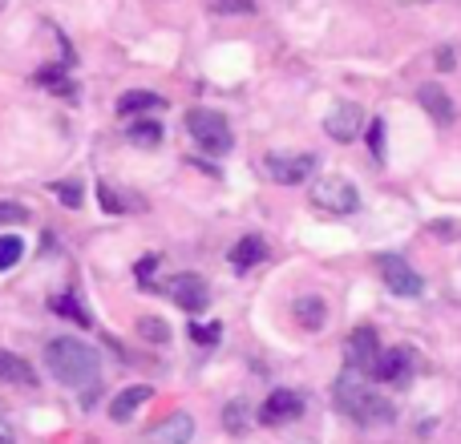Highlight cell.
<instances>
[{"label": "cell", "instance_id": "1f68e13d", "mask_svg": "<svg viewBox=\"0 0 461 444\" xmlns=\"http://www.w3.org/2000/svg\"><path fill=\"white\" fill-rule=\"evenodd\" d=\"M154 262H158V259H154V254H146V259H142V262H138V279H142V283H146V279H150Z\"/></svg>", "mask_w": 461, "mask_h": 444}, {"label": "cell", "instance_id": "484cf974", "mask_svg": "<svg viewBox=\"0 0 461 444\" xmlns=\"http://www.w3.org/2000/svg\"><path fill=\"white\" fill-rule=\"evenodd\" d=\"M53 191H57V202H65L69 210L81 207V186H77V182H57Z\"/></svg>", "mask_w": 461, "mask_h": 444}, {"label": "cell", "instance_id": "f1b7e54d", "mask_svg": "<svg viewBox=\"0 0 461 444\" xmlns=\"http://www.w3.org/2000/svg\"><path fill=\"white\" fill-rule=\"evenodd\" d=\"M223 424H227L230 432H243V404H239V400H235V404H227V413H223Z\"/></svg>", "mask_w": 461, "mask_h": 444}, {"label": "cell", "instance_id": "8992f818", "mask_svg": "<svg viewBox=\"0 0 461 444\" xmlns=\"http://www.w3.org/2000/svg\"><path fill=\"white\" fill-rule=\"evenodd\" d=\"M267 174L276 178L279 186H300L312 178V170H316V158L312 154H267Z\"/></svg>", "mask_w": 461, "mask_h": 444}, {"label": "cell", "instance_id": "83f0119b", "mask_svg": "<svg viewBox=\"0 0 461 444\" xmlns=\"http://www.w3.org/2000/svg\"><path fill=\"white\" fill-rule=\"evenodd\" d=\"M191 340L194 343H215L219 340V327L215 324H191Z\"/></svg>", "mask_w": 461, "mask_h": 444}, {"label": "cell", "instance_id": "cb8c5ba5", "mask_svg": "<svg viewBox=\"0 0 461 444\" xmlns=\"http://www.w3.org/2000/svg\"><path fill=\"white\" fill-rule=\"evenodd\" d=\"M97 202H102V210H110V215H122V210H130V202L122 199L118 191H113V186H97Z\"/></svg>", "mask_w": 461, "mask_h": 444}, {"label": "cell", "instance_id": "4316f807", "mask_svg": "<svg viewBox=\"0 0 461 444\" xmlns=\"http://www.w3.org/2000/svg\"><path fill=\"white\" fill-rule=\"evenodd\" d=\"M5 222H29V210L21 207V202H0V226Z\"/></svg>", "mask_w": 461, "mask_h": 444}, {"label": "cell", "instance_id": "30bf717a", "mask_svg": "<svg viewBox=\"0 0 461 444\" xmlns=\"http://www.w3.org/2000/svg\"><path fill=\"white\" fill-rule=\"evenodd\" d=\"M324 129L336 138V142H357L360 129H365V113H360V105L340 102V105H332V110H328Z\"/></svg>", "mask_w": 461, "mask_h": 444}, {"label": "cell", "instance_id": "4dcf8cb0", "mask_svg": "<svg viewBox=\"0 0 461 444\" xmlns=\"http://www.w3.org/2000/svg\"><path fill=\"white\" fill-rule=\"evenodd\" d=\"M454 57H457V53H454V45H441V49H438V69H441V73L454 69V65H457Z\"/></svg>", "mask_w": 461, "mask_h": 444}, {"label": "cell", "instance_id": "8fae6325", "mask_svg": "<svg viewBox=\"0 0 461 444\" xmlns=\"http://www.w3.org/2000/svg\"><path fill=\"white\" fill-rule=\"evenodd\" d=\"M300 413H303V400L295 396L292 388H276L267 400H263L259 421L263 424H287V421H295Z\"/></svg>", "mask_w": 461, "mask_h": 444}, {"label": "cell", "instance_id": "f546056e", "mask_svg": "<svg viewBox=\"0 0 461 444\" xmlns=\"http://www.w3.org/2000/svg\"><path fill=\"white\" fill-rule=\"evenodd\" d=\"M381 138H384V121H373V126H368V146H373V154L376 158H381Z\"/></svg>", "mask_w": 461, "mask_h": 444}, {"label": "cell", "instance_id": "5bb4252c", "mask_svg": "<svg viewBox=\"0 0 461 444\" xmlns=\"http://www.w3.org/2000/svg\"><path fill=\"white\" fill-rule=\"evenodd\" d=\"M0 384L32 388V384H37V372H32L29 360H21L16 351H5V348H0Z\"/></svg>", "mask_w": 461, "mask_h": 444}, {"label": "cell", "instance_id": "603a6c76", "mask_svg": "<svg viewBox=\"0 0 461 444\" xmlns=\"http://www.w3.org/2000/svg\"><path fill=\"white\" fill-rule=\"evenodd\" d=\"M138 335H142V340H150V343H167L170 340V327L162 324V319L146 315V319H138Z\"/></svg>", "mask_w": 461, "mask_h": 444}, {"label": "cell", "instance_id": "d4e9b609", "mask_svg": "<svg viewBox=\"0 0 461 444\" xmlns=\"http://www.w3.org/2000/svg\"><path fill=\"white\" fill-rule=\"evenodd\" d=\"M211 8L223 16H251L255 13V0H211Z\"/></svg>", "mask_w": 461, "mask_h": 444}, {"label": "cell", "instance_id": "7c38bea8", "mask_svg": "<svg viewBox=\"0 0 461 444\" xmlns=\"http://www.w3.org/2000/svg\"><path fill=\"white\" fill-rule=\"evenodd\" d=\"M191 437H194L191 413H170L167 421L146 432V444H191Z\"/></svg>", "mask_w": 461, "mask_h": 444}, {"label": "cell", "instance_id": "ac0fdd59", "mask_svg": "<svg viewBox=\"0 0 461 444\" xmlns=\"http://www.w3.org/2000/svg\"><path fill=\"white\" fill-rule=\"evenodd\" d=\"M126 138L134 146H146V150H150V146L162 142V126H158V121H150V118H134L126 126Z\"/></svg>", "mask_w": 461, "mask_h": 444}, {"label": "cell", "instance_id": "277c9868", "mask_svg": "<svg viewBox=\"0 0 461 444\" xmlns=\"http://www.w3.org/2000/svg\"><path fill=\"white\" fill-rule=\"evenodd\" d=\"M312 207L328 210V215H352L360 207V194L348 178H324V182L312 191Z\"/></svg>", "mask_w": 461, "mask_h": 444}, {"label": "cell", "instance_id": "d6986e66", "mask_svg": "<svg viewBox=\"0 0 461 444\" xmlns=\"http://www.w3.org/2000/svg\"><path fill=\"white\" fill-rule=\"evenodd\" d=\"M162 97L150 93V89H134V93H122L118 97V113H146V110H158Z\"/></svg>", "mask_w": 461, "mask_h": 444}, {"label": "cell", "instance_id": "7a4b0ae2", "mask_svg": "<svg viewBox=\"0 0 461 444\" xmlns=\"http://www.w3.org/2000/svg\"><path fill=\"white\" fill-rule=\"evenodd\" d=\"M45 364H49V372L65 384V388H86V384H94L97 372H102V356H97L89 343L69 340V335L49 340Z\"/></svg>", "mask_w": 461, "mask_h": 444}, {"label": "cell", "instance_id": "2e32d148", "mask_svg": "<svg viewBox=\"0 0 461 444\" xmlns=\"http://www.w3.org/2000/svg\"><path fill=\"white\" fill-rule=\"evenodd\" d=\"M263 259H267V243H263V235H243L235 246H230V267L235 271H247Z\"/></svg>", "mask_w": 461, "mask_h": 444}, {"label": "cell", "instance_id": "44dd1931", "mask_svg": "<svg viewBox=\"0 0 461 444\" xmlns=\"http://www.w3.org/2000/svg\"><path fill=\"white\" fill-rule=\"evenodd\" d=\"M37 85L53 89L57 97H73V93H77V85L65 77V69H41V73H37Z\"/></svg>", "mask_w": 461, "mask_h": 444}, {"label": "cell", "instance_id": "5b68a950", "mask_svg": "<svg viewBox=\"0 0 461 444\" xmlns=\"http://www.w3.org/2000/svg\"><path fill=\"white\" fill-rule=\"evenodd\" d=\"M417 372V360L409 348H381V360H376L373 376L381 384H393V388H405Z\"/></svg>", "mask_w": 461, "mask_h": 444}, {"label": "cell", "instance_id": "3957f363", "mask_svg": "<svg viewBox=\"0 0 461 444\" xmlns=\"http://www.w3.org/2000/svg\"><path fill=\"white\" fill-rule=\"evenodd\" d=\"M186 129H191V138L199 142V150L211 154V158L230 154V126L219 110H191L186 113Z\"/></svg>", "mask_w": 461, "mask_h": 444}, {"label": "cell", "instance_id": "ba28073f", "mask_svg": "<svg viewBox=\"0 0 461 444\" xmlns=\"http://www.w3.org/2000/svg\"><path fill=\"white\" fill-rule=\"evenodd\" d=\"M162 291H167L183 311H191V315H199V311L211 303V291H207V283H203L199 275H175V279L162 283Z\"/></svg>", "mask_w": 461, "mask_h": 444}, {"label": "cell", "instance_id": "9c48e42d", "mask_svg": "<svg viewBox=\"0 0 461 444\" xmlns=\"http://www.w3.org/2000/svg\"><path fill=\"white\" fill-rule=\"evenodd\" d=\"M344 356H348V368H357V372L373 376L376 360H381V343H376V332H373V327H357V332L348 335V343H344Z\"/></svg>", "mask_w": 461, "mask_h": 444}, {"label": "cell", "instance_id": "9a60e30c", "mask_svg": "<svg viewBox=\"0 0 461 444\" xmlns=\"http://www.w3.org/2000/svg\"><path fill=\"white\" fill-rule=\"evenodd\" d=\"M292 319L303 327V332H320L328 319V303L316 299V295H300V299L292 303Z\"/></svg>", "mask_w": 461, "mask_h": 444}, {"label": "cell", "instance_id": "4fadbf2b", "mask_svg": "<svg viewBox=\"0 0 461 444\" xmlns=\"http://www.w3.org/2000/svg\"><path fill=\"white\" fill-rule=\"evenodd\" d=\"M417 102H421V110L429 113L438 126H454V102H449V93L441 85H421L417 89Z\"/></svg>", "mask_w": 461, "mask_h": 444}, {"label": "cell", "instance_id": "d6a6232c", "mask_svg": "<svg viewBox=\"0 0 461 444\" xmlns=\"http://www.w3.org/2000/svg\"><path fill=\"white\" fill-rule=\"evenodd\" d=\"M0 444H16V429L8 421H0Z\"/></svg>", "mask_w": 461, "mask_h": 444}, {"label": "cell", "instance_id": "e0dca14e", "mask_svg": "<svg viewBox=\"0 0 461 444\" xmlns=\"http://www.w3.org/2000/svg\"><path fill=\"white\" fill-rule=\"evenodd\" d=\"M150 400V388L146 384H138V388H126V392H118L113 396V404H110V421H118V424H126L130 416L138 413V408Z\"/></svg>", "mask_w": 461, "mask_h": 444}, {"label": "cell", "instance_id": "ffe728a7", "mask_svg": "<svg viewBox=\"0 0 461 444\" xmlns=\"http://www.w3.org/2000/svg\"><path fill=\"white\" fill-rule=\"evenodd\" d=\"M49 307H53L57 315L73 319V324H77V327H89V324H94V319H89V311L81 307V303L73 299V295H53V299H49Z\"/></svg>", "mask_w": 461, "mask_h": 444}, {"label": "cell", "instance_id": "52a82bcc", "mask_svg": "<svg viewBox=\"0 0 461 444\" xmlns=\"http://www.w3.org/2000/svg\"><path fill=\"white\" fill-rule=\"evenodd\" d=\"M381 279H384V287H389L393 295H405V299L421 295V287H425V279L417 275L401 254H381Z\"/></svg>", "mask_w": 461, "mask_h": 444}, {"label": "cell", "instance_id": "6da1fadb", "mask_svg": "<svg viewBox=\"0 0 461 444\" xmlns=\"http://www.w3.org/2000/svg\"><path fill=\"white\" fill-rule=\"evenodd\" d=\"M332 400H336V408L357 424L393 421V404L381 392H373V384H368L365 372H357V368H344L340 372V380H336V388H332Z\"/></svg>", "mask_w": 461, "mask_h": 444}, {"label": "cell", "instance_id": "7402d4cb", "mask_svg": "<svg viewBox=\"0 0 461 444\" xmlns=\"http://www.w3.org/2000/svg\"><path fill=\"white\" fill-rule=\"evenodd\" d=\"M24 254V238L21 235H5L0 238V271H13Z\"/></svg>", "mask_w": 461, "mask_h": 444}]
</instances>
